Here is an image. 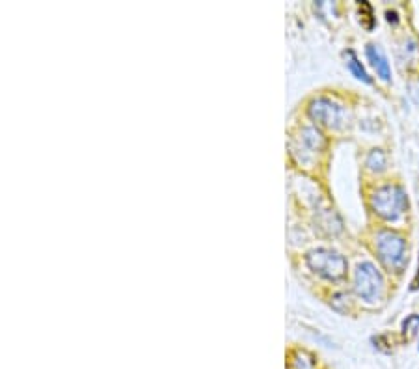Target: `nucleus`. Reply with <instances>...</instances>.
I'll list each match as a JSON object with an SVG mask.
<instances>
[{
	"label": "nucleus",
	"mask_w": 419,
	"mask_h": 369,
	"mask_svg": "<svg viewBox=\"0 0 419 369\" xmlns=\"http://www.w3.org/2000/svg\"><path fill=\"white\" fill-rule=\"evenodd\" d=\"M371 206H373L376 215L384 220H397L406 211L408 198H406V192L397 184H384L373 192Z\"/></svg>",
	"instance_id": "nucleus-1"
},
{
	"label": "nucleus",
	"mask_w": 419,
	"mask_h": 369,
	"mask_svg": "<svg viewBox=\"0 0 419 369\" xmlns=\"http://www.w3.org/2000/svg\"><path fill=\"white\" fill-rule=\"evenodd\" d=\"M308 265L313 272H317L319 276L338 282L341 278H345L347 274V260L343 255L330 248H317L311 250L308 257Z\"/></svg>",
	"instance_id": "nucleus-2"
},
{
	"label": "nucleus",
	"mask_w": 419,
	"mask_h": 369,
	"mask_svg": "<svg viewBox=\"0 0 419 369\" xmlns=\"http://www.w3.org/2000/svg\"><path fill=\"white\" fill-rule=\"evenodd\" d=\"M376 252L390 271L401 272L406 263V241L403 235L384 229L376 235Z\"/></svg>",
	"instance_id": "nucleus-3"
},
{
	"label": "nucleus",
	"mask_w": 419,
	"mask_h": 369,
	"mask_svg": "<svg viewBox=\"0 0 419 369\" xmlns=\"http://www.w3.org/2000/svg\"><path fill=\"white\" fill-rule=\"evenodd\" d=\"M384 288V280L382 274L376 271V267L369 261H364L356 267L354 272V291L358 293L359 299L367 300V302H375L382 293Z\"/></svg>",
	"instance_id": "nucleus-4"
},
{
	"label": "nucleus",
	"mask_w": 419,
	"mask_h": 369,
	"mask_svg": "<svg viewBox=\"0 0 419 369\" xmlns=\"http://www.w3.org/2000/svg\"><path fill=\"white\" fill-rule=\"evenodd\" d=\"M310 116L317 123L336 129L343 123L345 109L343 105H339L338 101H332L328 98H317L310 103Z\"/></svg>",
	"instance_id": "nucleus-5"
},
{
	"label": "nucleus",
	"mask_w": 419,
	"mask_h": 369,
	"mask_svg": "<svg viewBox=\"0 0 419 369\" xmlns=\"http://www.w3.org/2000/svg\"><path fill=\"white\" fill-rule=\"evenodd\" d=\"M324 147V136L317 127L310 125V127H304L302 133H300L298 138V149H304L305 153H317L321 152Z\"/></svg>",
	"instance_id": "nucleus-6"
},
{
	"label": "nucleus",
	"mask_w": 419,
	"mask_h": 369,
	"mask_svg": "<svg viewBox=\"0 0 419 369\" xmlns=\"http://www.w3.org/2000/svg\"><path fill=\"white\" fill-rule=\"evenodd\" d=\"M367 56H369L371 64L375 65L376 73L380 76L382 81H390L392 79V69H390V64H387L386 55L382 53V49L378 45H367Z\"/></svg>",
	"instance_id": "nucleus-7"
},
{
	"label": "nucleus",
	"mask_w": 419,
	"mask_h": 369,
	"mask_svg": "<svg viewBox=\"0 0 419 369\" xmlns=\"http://www.w3.org/2000/svg\"><path fill=\"white\" fill-rule=\"evenodd\" d=\"M317 360L315 356L304 349H294L293 353L289 354L287 369H315Z\"/></svg>",
	"instance_id": "nucleus-8"
},
{
	"label": "nucleus",
	"mask_w": 419,
	"mask_h": 369,
	"mask_svg": "<svg viewBox=\"0 0 419 369\" xmlns=\"http://www.w3.org/2000/svg\"><path fill=\"white\" fill-rule=\"evenodd\" d=\"M401 60L408 65L419 64V43L415 39H406L401 47Z\"/></svg>",
	"instance_id": "nucleus-9"
},
{
	"label": "nucleus",
	"mask_w": 419,
	"mask_h": 369,
	"mask_svg": "<svg viewBox=\"0 0 419 369\" xmlns=\"http://www.w3.org/2000/svg\"><path fill=\"white\" fill-rule=\"evenodd\" d=\"M345 55H347V58H349V62H347V64H349V69L352 71V75L356 76V79H359V81H364V82H367V84H371V76L367 75V71H365V67L362 65V62L356 58V55H354L352 51H347Z\"/></svg>",
	"instance_id": "nucleus-10"
},
{
	"label": "nucleus",
	"mask_w": 419,
	"mask_h": 369,
	"mask_svg": "<svg viewBox=\"0 0 419 369\" xmlns=\"http://www.w3.org/2000/svg\"><path fill=\"white\" fill-rule=\"evenodd\" d=\"M365 164H367V168H369L371 172H382V170L386 168V153L382 152V149H373V152H369V155H367Z\"/></svg>",
	"instance_id": "nucleus-11"
},
{
	"label": "nucleus",
	"mask_w": 419,
	"mask_h": 369,
	"mask_svg": "<svg viewBox=\"0 0 419 369\" xmlns=\"http://www.w3.org/2000/svg\"><path fill=\"white\" fill-rule=\"evenodd\" d=\"M418 332H419V315L418 314L408 315V317L403 321L404 337H406V340H410V337H414Z\"/></svg>",
	"instance_id": "nucleus-12"
},
{
	"label": "nucleus",
	"mask_w": 419,
	"mask_h": 369,
	"mask_svg": "<svg viewBox=\"0 0 419 369\" xmlns=\"http://www.w3.org/2000/svg\"><path fill=\"white\" fill-rule=\"evenodd\" d=\"M408 88H410V95H412V98L415 99V103L419 105V82H412Z\"/></svg>",
	"instance_id": "nucleus-13"
},
{
	"label": "nucleus",
	"mask_w": 419,
	"mask_h": 369,
	"mask_svg": "<svg viewBox=\"0 0 419 369\" xmlns=\"http://www.w3.org/2000/svg\"><path fill=\"white\" fill-rule=\"evenodd\" d=\"M412 289H419V267H418V272H415V278H414V282H412Z\"/></svg>",
	"instance_id": "nucleus-14"
},
{
	"label": "nucleus",
	"mask_w": 419,
	"mask_h": 369,
	"mask_svg": "<svg viewBox=\"0 0 419 369\" xmlns=\"http://www.w3.org/2000/svg\"><path fill=\"white\" fill-rule=\"evenodd\" d=\"M418 351H419V345H418Z\"/></svg>",
	"instance_id": "nucleus-15"
}]
</instances>
